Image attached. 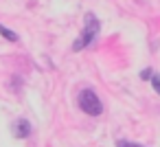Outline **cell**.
<instances>
[{
  "instance_id": "cell-1",
  "label": "cell",
  "mask_w": 160,
  "mask_h": 147,
  "mask_svg": "<svg viewBox=\"0 0 160 147\" xmlns=\"http://www.w3.org/2000/svg\"><path fill=\"white\" fill-rule=\"evenodd\" d=\"M83 22H86L83 33H81V38H79V40H75V42H72V51H83L86 46H90V44H92V40H94V38L99 35V31H101V24H99V20H97V16H94V13H86Z\"/></svg>"
},
{
  "instance_id": "cell-2",
  "label": "cell",
  "mask_w": 160,
  "mask_h": 147,
  "mask_svg": "<svg viewBox=\"0 0 160 147\" xmlns=\"http://www.w3.org/2000/svg\"><path fill=\"white\" fill-rule=\"evenodd\" d=\"M79 101V108L88 114V116H101L103 114V103L99 99V94L92 90V88H83L77 97Z\"/></svg>"
},
{
  "instance_id": "cell-3",
  "label": "cell",
  "mask_w": 160,
  "mask_h": 147,
  "mask_svg": "<svg viewBox=\"0 0 160 147\" xmlns=\"http://www.w3.org/2000/svg\"><path fill=\"white\" fill-rule=\"evenodd\" d=\"M31 132H33V127H31V123L27 119H18L13 123V134L18 138H27V136H31Z\"/></svg>"
},
{
  "instance_id": "cell-4",
  "label": "cell",
  "mask_w": 160,
  "mask_h": 147,
  "mask_svg": "<svg viewBox=\"0 0 160 147\" xmlns=\"http://www.w3.org/2000/svg\"><path fill=\"white\" fill-rule=\"evenodd\" d=\"M0 35H2L5 40H9V42H18V40H20V35H18V33H13L11 29H7L5 24H0Z\"/></svg>"
},
{
  "instance_id": "cell-5",
  "label": "cell",
  "mask_w": 160,
  "mask_h": 147,
  "mask_svg": "<svg viewBox=\"0 0 160 147\" xmlns=\"http://www.w3.org/2000/svg\"><path fill=\"white\" fill-rule=\"evenodd\" d=\"M149 81H151L153 90H156V92L160 94V77H158V75H151V79H149Z\"/></svg>"
},
{
  "instance_id": "cell-6",
  "label": "cell",
  "mask_w": 160,
  "mask_h": 147,
  "mask_svg": "<svg viewBox=\"0 0 160 147\" xmlns=\"http://www.w3.org/2000/svg\"><path fill=\"white\" fill-rule=\"evenodd\" d=\"M116 147H142V145L132 143V140H118V143H116Z\"/></svg>"
},
{
  "instance_id": "cell-7",
  "label": "cell",
  "mask_w": 160,
  "mask_h": 147,
  "mask_svg": "<svg viewBox=\"0 0 160 147\" xmlns=\"http://www.w3.org/2000/svg\"><path fill=\"white\" fill-rule=\"evenodd\" d=\"M151 75H153V70H151V68L140 70V79H145V81H147V79H151Z\"/></svg>"
}]
</instances>
